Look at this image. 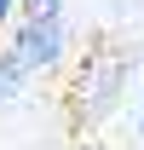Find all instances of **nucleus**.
Returning <instances> with one entry per match:
<instances>
[{
    "label": "nucleus",
    "mask_w": 144,
    "mask_h": 150,
    "mask_svg": "<svg viewBox=\"0 0 144 150\" xmlns=\"http://www.w3.org/2000/svg\"><path fill=\"white\" fill-rule=\"evenodd\" d=\"M64 46H69V29H64V12H23V23L12 29V40H6V52H12V64H18L23 75H40L52 69L58 58H64Z\"/></svg>",
    "instance_id": "obj_1"
},
{
    "label": "nucleus",
    "mask_w": 144,
    "mask_h": 150,
    "mask_svg": "<svg viewBox=\"0 0 144 150\" xmlns=\"http://www.w3.org/2000/svg\"><path fill=\"white\" fill-rule=\"evenodd\" d=\"M115 81H121V64H104V69L92 75V93H81L87 110H109L115 104Z\"/></svg>",
    "instance_id": "obj_2"
},
{
    "label": "nucleus",
    "mask_w": 144,
    "mask_h": 150,
    "mask_svg": "<svg viewBox=\"0 0 144 150\" xmlns=\"http://www.w3.org/2000/svg\"><path fill=\"white\" fill-rule=\"evenodd\" d=\"M23 81H29V75H23V69H18V64H12V52H0V104H6V98L18 93Z\"/></svg>",
    "instance_id": "obj_3"
},
{
    "label": "nucleus",
    "mask_w": 144,
    "mask_h": 150,
    "mask_svg": "<svg viewBox=\"0 0 144 150\" xmlns=\"http://www.w3.org/2000/svg\"><path fill=\"white\" fill-rule=\"evenodd\" d=\"M23 12H29V18H35V12H64V0H18Z\"/></svg>",
    "instance_id": "obj_4"
},
{
    "label": "nucleus",
    "mask_w": 144,
    "mask_h": 150,
    "mask_svg": "<svg viewBox=\"0 0 144 150\" xmlns=\"http://www.w3.org/2000/svg\"><path fill=\"white\" fill-rule=\"evenodd\" d=\"M12 18H18V0H0V29H6Z\"/></svg>",
    "instance_id": "obj_5"
},
{
    "label": "nucleus",
    "mask_w": 144,
    "mask_h": 150,
    "mask_svg": "<svg viewBox=\"0 0 144 150\" xmlns=\"http://www.w3.org/2000/svg\"><path fill=\"white\" fill-rule=\"evenodd\" d=\"M138 133H144V115H138Z\"/></svg>",
    "instance_id": "obj_6"
}]
</instances>
